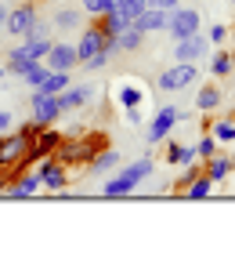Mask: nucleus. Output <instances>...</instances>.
<instances>
[{"instance_id":"obj_1","label":"nucleus","mask_w":235,"mask_h":254,"mask_svg":"<svg viewBox=\"0 0 235 254\" xmlns=\"http://www.w3.org/2000/svg\"><path fill=\"white\" fill-rule=\"evenodd\" d=\"M40 131V124H22L18 131H4L0 134V175H18L26 171V164L33 160V134Z\"/></svg>"},{"instance_id":"obj_2","label":"nucleus","mask_w":235,"mask_h":254,"mask_svg":"<svg viewBox=\"0 0 235 254\" xmlns=\"http://www.w3.org/2000/svg\"><path fill=\"white\" fill-rule=\"evenodd\" d=\"M98 149H101V138H84V142H76V138H65V134H62L54 156L62 160L65 167H69V164H91Z\"/></svg>"},{"instance_id":"obj_3","label":"nucleus","mask_w":235,"mask_h":254,"mask_svg":"<svg viewBox=\"0 0 235 254\" xmlns=\"http://www.w3.org/2000/svg\"><path fill=\"white\" fill-rule=\"evenodd\" d=\"M188 84H199V65L195 62H178V65L163 69V73L156 76L159 91H185Z\"/></svg>"},{"instance_id":"obj_4","label":"nucleus","mask_w":235,"mask_h":254,"mask_svg":"<svg viewBox=\"0 0 235 254\" xmlns=\"http://www.w3.org/2000/svg\"><path fill=\"white\" fill-rule=\"evenodd\" d=\"M185 117V113L178 109V106H163L156 117H152V124H148V131H145V138H148V145H163L170 138V131H174V124H178Z\"/></svg>"},{"instance_id":"obj_5","label":"nucleus","mask_w":235,"mask_h":254,"mask_svg":"<svg viewBox=\"0 0 235 254\" xmlns=\"http://www.w3.org/2000/svg\"><path fill=\"white\" fill-rule=\"evenodd\" d=\"M37 175H40V186L51 189V192H65V186H69V167L58 156H44Z\"/></svg>"},{"instance_id":"obj_6","label":"nucleus","mask_w":235,"mask_h":254,"mask_svg":"<svg viewBox=\"0 0 235 254\" xmlns=\"http://www.w3.org/2000/svg\"><path fill=\"white\" fill-rule=\"evenodd\" d=\"M199 11L195 7H174L170 15H167V29H170V37L174 40H185V37H192V33H199Z\"/></svg>"},{"instance_id":"obj_7","label":"nucleus","mask_w":235,"mask_h":254,"mask_svg":"<svg viewBox=\"0 0 235 254\" xmlns=\"http://www.w3.org/2000/svg\"><path fill=\"white\" fill-rule=\"evenodd\" d=\"M40 15H37V4H29V0H26V4H15V7H11L7 11V33H11V37H26V33L33 29V22H37Z\"/></svg>"},{"instance_id":"obj_8","label":"nucleus","mask_w":235,"mask_h":254,"mask_svg":"<svg viewBox=\"0 0 235 254\" xmlns=\"http://www.w3.org/2000/svg\"><path fill=\"white\" fill-rule=\"evenodd\" d=\"M174 55H178V62H199L210 55V37L203 33H192V37L185 40H174Z\"/></svg>"},{"instance_id":"obj_9","label":"nucleus","mask_w":235,"mask_h":254,"mask_svg":"<svg viewBox=\"0 0 235 254\" xmlns=\"http://www.w3.org/2000/svg\"><path fill=\"white\" fill-rule=\"evenodd\" d=\"M62 117V106H58V95H44V91H33V120L40 127H51Z\"/></svg>"},{"instance_id":"obj_10","label":"nucleus","mask_w":235,"mask_h":254,"mask_svg":"<svg viewBox=\"0 0 235 254\" xmlns=\"http://www.w3.org/2000/svg\"><path fill=\"white\" fill-rule=\"evenodd\" d=\"M47 69H62V73H73L80 65V55H76V44H51L47 51Z\"/></svg>"},{"instance_id":"obj_11","label":"nucleus","mask_w":235,"mask_h":254,"mask_svg":"<svg viewBox=\"0 0 235 254\" xmlns=\"http://www.w3.org/2000/svg\"><path fill=\"white\" fill-rule=\"evenodd\" d=\"M94 98V91L87 84H69L65 91H58V106H62V113H73V109H84L87 102Z\"/></svg>"},{"instance_id":"obj_12","label":"nucleus","mask_w":235,"mask_h":254,"mask_svg":"<svg viewBox=\"0 0 235 254\" xmlns=\"http://www.w3.org/2000/svg\"><path fill=\"white\" fill-rule=\"evenodd\" d=\"M58 142H62V134L54 131V127H40L37 134H33V160H44V156H54Z\"/></svg>"},{"instance_id":"obj_13","label":"nucleus","mask_w":235,"mask_h":254,"mask_svg":"<svg viewBox=\"0 0 235 254\" xmlns=\"http://www.w3.org/2000/svg\"><path fill=\"white\" fill-rule=\"evenodd\" d=\"M37 189H40V175H37V171H18V182H11L4 196H11V200H26V196H33Z\"/></svg>"},{"instance_id":"obj_14","label":"nucleus","mask_w":235,"mask_h":254,"mask_svg":"<svg viewBox=\"0 0 235 254\" xmlns=\"http://www.w3.org/2000/svg\"><path fill=\"white\" fill-rule=\"evenodd\" d=\"M167 15H170V11H163V7H152V4H148V7L134 18V26H138L141 33H159V29H167Z\"/></svg>"},{"instance_id":"obj_15","label":"nucleus","mask_w":235,"mask_h":254,"mask_svg":"<svg viewBox=\"0 0 235 254\" xmlns=\"http://www.w3.org/2000/svg\"><path fill=\"white\" fill-rule=\"evenodd\" d=\"M101 40H105V33H101L98 22H94V26H87V29H84V37H80V44H76L80 62L91 59V55H98V51H101Z\"/></svg>"},{"instance_id":"obj_16","label":"nucleus","mask_w":235,"mask_h":254,"mask_svg":"<svg viewBox=\"0 0 235 254\" xmlns=\"http://www.w3.org/2000/svg\"><path fill=\"white\" fill-rule=\"evenodd\" d=\"M33 62H37V59L29 55V44L22 40L18 48H11V51H7V62H4V69H7V73H18V76H22V73H26V69H29Z\"/></svg>"},{"instance_id":"obj_17","label":"nucleus","mask_w":235,"mask_h":254,"mask_svg":"<svg viewBox=\"0 0 235 254\" xmlns=\"http://www.w3.org/2000/svg\"><path fill=\"white\" fill-rule=\"evenodd\" d=\"M51 26L54 29H80L84 26V7H54Z\"/></svg>"},{"instance_id":"obj_18","label":"nucleus","mask_w":235,"mask_h":254,"mask_svg":"<svg viewBox=\"0 0 235 254\" xmlns=\"http://www.w3.org/2000/svg\"><path fill=\"white\" fill-rule=\"evenodd\" d=\"M232 156H225V153H214V156H210L206 160V167H203V175L210 178V182H225L228 175H232Z\"/></svg>"},{"instance_id":"obj_19","label":"nucleus","mask_w":235,"mask_h":254,"mask_svg":"<svg viewBox=\"0 0 235 254\" xmlns=\"http://www.w3.org/2000/svg\"><path fill=\"white\" fill-rule=\"evenodd\" d=\"M98 26H101V33H109V37H120V33L131 26V18L116 7V11H105V15H98Z\"/></svg>"},{"instance_id":"obj_20","label":"nucleus","mask_w":235,"mask_h":254,"mask_svg":"<svg viewBox=\"0 0 235 254\" xmlns=\"http://www.w3.org/2000/svg\"><path fill=\"white\" fill-rule=\"evenodd\" d=\"M73 80H69V73H62V69H47V76L40 80V87L33 91H44V95H58V91H65Z\"/></svg>"},{"instance_id":"obj_21","label":"nucleus","mask_w":235,"mask_h":254,"mask_svg":"<svg viewBox=\"0 0 235 254\" xmlns=\"http://www.w3.org/2000/svg\"><path fill=\"white\" fill-rule=\"evenodd\" d=\"M152 167H156V160H152V156H141V160H134V164H127L120 175H127V178L134 182V186H141V182L152 175Z\"/></svg>"},{"instance_id":"obj_22","label":"nucleus","mask_w":235,"mask_h":254,"mask_svg":"<svg viewBox=\"0 0 235 254\" xmlns=\"http://www.w3.org/2000/svg\"><path fill=\"white\" fill-rule=\"evenodd\" d=\"M87 167H91V175H105L109 167H120V153H116V149H98Z\"/></svg>"},{"instance_id":"obj_23","label":"nucleus","mask_w":235,"mask_h":254,"mask_svg":"<svg viewBox=\"0 0 235 254\" xmlns=\"http://www.w3.org/2000/svg\"><path fill=\"white\" fill-rule=\"evenodd\" d=\"M134 189H138V186H134V182L127 178V175H112V178L101 186V192H105V196H112V200H116V196H131Z\"/></svg>"},{"instance_id":"obj_24","label":"nucleus","mask_w":235,"mask_h":254,"mask_svg":"<svg viewBox=\"0 0 235 254\" xmlns=\"http://www.w3.org/2000/svg\"><path fill=\"white\" fill-rule=\"evenodd\" d=\"M214 192V182H210L203 171H199V175L188 182V189H185V200H206V196Z\"/></svg>"},{"instance_id":"obj_25","label":"nucleus","mask_w":235,"mask_h":254,"mask_svg":"<svg viewBox=\"0 0 235 254\" xmlns=\"http://www.w3.org/2000/svg\"><path fill=\"white\" fill-rule=\"evenodd\" d=\"M116 44H120V51H141V44H145V33H141L134 22L127 26L120 37H116Z\"/></svg>"},{"instance_id":"obj_26","label":"nucleus","mask_w":235,"mask_h":254,"mask_svg":"<svg viewBox=\"0 0 235 254\" xmlns=\"http://www.w3.org/2000/svg\"><path fill=\"white\" fill-rule=\"evenodd\" d=\"M217 106H221V91H217V87H210V84H206V87H199V95H195V109H199V113H214Z\"/></svg>"},{"instance_id":"obj_27","label":"nucleus","mask_w":235,"mask_h":254,"mask_svg":"<svg viewBox=\"0 0 235 254\" xmlns=\"http://www.w3.org/2000/svg\"><path fill=\"white\" fill-rule=\"evenodd\" d=\"M141 102H145V95H141V87H134V84L120 87V106H123V109H138Z\"/></svg>"},{"instance_id":"obj_28","label":"nucleus","mask_w":235,"mask_h":254,"mask_svg":"<svg viewBox=\"0 0 235 254\" xmlns=\"http://www.w3.org/2000/svg\"><path fill=\"white\" fill-rule=\"evenodd\" d=\"M210 69H214V76H228L232 69H235V59H232L228 51H217L214 59H210Z\"/></svg>"},{"instance_id":"obj_29","label":"nucleus","mask_w":235,"mask_h":254,"mask_svg":"<svg viewBox=\"0 0 235 254\" xmlns=\"http://www.w3.org/2000/svg\"><path fill=\"white\" fill-rule=\"evenodd\" d=\"M210 134H214L217 142H235V124L232 120H217L214 127H210Z\"/></svg>"},{"instance_id":"obj_30","label":"nucleus","mask_w":235,"mask_h":254,"mask_svg":"<svg viewBox=\"0 0 235 254\" xmlns=\"http://www.w3.org/2000/svg\"><path fill=\"white\" fill-rule=\"evenodd\" d=\"M44 76H47V62H33L26 73H22V80H26L29 87H40V80H44Z\"/></svg>"},{"instance_id":"obj_31","label":"nucleus","mask_w":235,"mask_h":254,"mask_svg":"<svg viewBox=\"0 0 235 254\" xmlns=\"http://www.w3.org/2000/svg\"><path fill=\"white\" fill-rule=\"evenodd\" d=\"M214 153H217V138H214V134H203V138L195 142V156H199V160H210Z\"/></svg>"},{"instance_id":"obj_32","label":"nucleus","mask_w":235,"mask_h":254,"mask_svg":"<svg viewBox=\"0 0 235 254\" xmlns=\"http://www.w3.org/2000/svg\"><path fill=\"white\" fill-rule=\"evenodd\" d=\"M26 44H29V55H33V59H37V62H44V59H47V51H51V40H47V37L26 40Z\"/></svg>"},{"instance_id":"obj_33","label":"nucleus","mask_w":235,"mask_h":254,"mask_svg":"<svg viewBox=\"0 0 235 254\" xmlns=\"http://www.w3.org/2000/svg\"><path fill=\"white\" fill-rule=\"evenodd\" d=\"M109 59H112V55H105V51H98V55H91V59H84L80 65H84L87 73H94V69H105V65H109Z\"/></svg>"},{"instance_id":"obj_34","label":"nucleus","mask_w":235,"mask_h":254,"mask_svg":"<svg viewBox=\"0 0 235 254\" xmlns=\"http://www.w3.org/2000/svg\"><path fill=\"white\" fill-rule=\"evenodd\" d=\"M181 167H188V164H195V145H181V160H178Z\"/></svg>"},{"instance_id":"obj_35","label":"nucleus","mask_w":235,"mask_h":254,"mask_svg":"<svg viewBox=\"0 0 235 254\" xmlns=\"http://www.w3.org/2000/svg\"><path fill=\"white\" fill-rule=\"evenodd\" d=\"M206 37L214 40V44H221V40L228 37V29H225V26H221V22H217V26H210V33H206Z\"/></svg>"},{"instance_id":"obj_36","label":"nucleus","mask_w":235,"mask_h":254,"mask_svg":"<svg viewBox=\"0 0 235 254\" xmlns=\"http://www.w3.org/2000/svg\"><path fill=\"white\" fill-rule=\"evenodd\" d=\"M181 160V145L178 142H167V164H178Z\"/></svg>"},{"instance_id":"obj_37","label":"nucleus","mask_w":235,"mask_h":254,"mask_svg":"<svg viewBox=\"0 0 235 254\" xmlns=\"http://www.w3.org/2000/svg\"><path fill=\"white\" fill-rule=\"evenodd\" d=\"M152 7H163V11H174V7H181V0H148Z\"/></svg>"},{"instance_id":"obj_38","label":"nucleus","mask_w":235,"mask_h":254,"mask_svg":"<svg viewBox=\"0 0 235 254\" xmlns=\"http://www.w3.org/2000/svg\"><path fill=\"white\" fill-rule=\"evenodd\" d=\"M98 4H101V0H80V7H84L87 15H98Z\"/></svg>"},{"instance_id":"obj_39","label":"nucleus","mask_w":235,"mask_h":254,"mask_svg":"<svg viewBox=\"0 0 235 254\" xmlns=\"http://www.w3.org/2000/svg\"><path fill=\"white\" fill-rule=\"evenodd\" d=\"M4 131H11V113L0 109V134H4Z\"/></svg>"},{"instance_id":"obj_40","label":"nucleus","mask_w":235,"mask_h":254,"mask_svg":"<svg viewBox=\"0 0 235 254\" xmlns=\"http://www.w3.org/2000/svg\"><path fill=\"white\" fill-rule=\"evenodd\" d=\"M127 113V124H141V113L138 109H123Z\"/></svg>"},{"instance_id":"obj_41","label":"nucleus","mask_w":235,"mask_h":254,"mask_svg":"<svg viewBox=\"0 0 235 254\" xmlns=\"http://www.w3.org/2000/svg\"><path fill=\"white\" fill-rule=\"evenodd\" d=\"M7 11H11L7 4H0V29H4V26H7Z\"/></svg>"},{"instance_id":"obj_42","label":"nucleus","mask_w":235,"mask_h":254,"mask_svg":"<svg viewBox=\"0 0 235 254\" xmlns=\"http://www.w3.org/2000/svg\"><path fill=\"white\" fill-rule=\"evenodd\" d=\"M4 73H7V69H4V65H0V80H4Z\"/></svg>"},{"instance_id":"obj_43","label":"nucleus","mask_w":235,"mask_h":254,"mask_svg":"<svg viewBox=\"0 0 235 254\" xmlns=\"http://www.w3.org/2000/svg\"><path fill=\"white\" fill-rule=\"evenodd\" d=\"M4 4H18V0H4Z\"/></svg>"},{"instance_id":"obj_44","label":"nucleus","mask_w":235,"mask_h":254,"mask_svg":"<svg viewBox=\"0 0 235 254\" xmlns=\"http://www.w3.org/2000/svg\"><path fill=\"white\" fill-rule=\"evenodd\" d=\"M225 4H235V0H225Z\"/></svg>"},{"instance_id":"obj_45","label":"nucleus","mask_w":235,"mask_h":254,"mask_svg":"<svg viewBox=\"0 0 235 254\" xmlns=\"http://www.w3.org/2000/svg\"><path fill=\"white\" fill-rule=\"evenodd\" d=\"M232 44H235V33H232Z\"/></svg>"}]
</instances>
